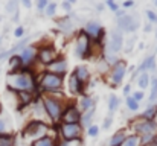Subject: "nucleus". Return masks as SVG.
<instances>
[{"mask_svg":"<svg viewBox=\"0 0 157 146\" xmlns=\"http://www.w3.org/2000/svg\"><path fill=\"white\" fill-rule=\"evenodd\" d=\"M127 73H128V62L125 59H119L110 67V70L105 76V81L108 82V85L113 90H116L124 84V79H125Z\"/></svg>","mask_w":157,"mask_h":146,"instance_id":"obj_6","label":"nucleus"},{"mask_svg":"<svg viewBox=\"0 0 157 146\" xmlns=\"http://www.w3.org/2000/svg\"><path fill=\"white\" fill-rule=\"evenodd\" d=\"M131 97L136 100V102H144L145 100V92H142V90H134V92H131Z\"/></svg>","mask_w":157,"mask_h":146,"instance_id":"obj_37","label":"nucleus"},{"mask_svg":"<svg viewBox=\"0 0 157 146\" xmlns=\"http://www.w3.org/2000/svg\"><path fill=\"white\" fill-rule=\"evenodd\" d=\"M110 67H111V66L105 61L102 56H99V58H98V61H96V64H95V70H96V73H98L99 76H107V73H108Z\"/></svg>","mask_w":157,"mask_h":146,"instance_id":"obj_26","label":"nucleus"},{"mask_svg":"<svg viewBox=\"0 0 157 146\" xmlns=\"http://www.w3.org/2000/svg\"><path fill=\"white\" fill-rule=\"evenodd\" d=\"M75 21L72 20L70 15H64L61 18L56 20V28L59 29V32H63L64 35H73L75 37Z\"/></svg>","mask_w":157,"mask_h":146,"instance_id":"obj_17","label":"nucleus"},{"mask_svg":"<svg viewBox=\"0 0 157 146\" xmlns=\"http://www.w3.org/2000/svg\"><path fill=\"white\" fill-rule=\"evenodd\" d=\"M130 134V131L127 128H122V129H117L116 133H113L107 142V146H121L122 142L125 140V137Z\"/></svg>","mask_w":157,"mask_h":146,"instance_id":"obj_20","label":"nucleus"},{"mask_svg":"<svg viewBox=\"0 0 157 146\" xmlns=\"http://www.w3.org/2000/svg\"><path fill=\"white\" fill-rule=\"evenodd\" d=\"M46 72L66 78V76L69 75V62H67V58H66L64 55H59L55 61H52V62L46 67Z\"/></svg>","mask_w":157,"mask_h":146,"instance_id":"obj_15","label":"nucleus"},{"mask_svg":"<svg viewBox=\"0 0 157 146\" xmlns=\"http://www.w3.org/2000/svg\"><path fill=\"white\" fill-rule=\"evenodd\" d=\"M156 40H157V31H156Z\"/></svg>","mask_w":157,"mask_h":146,"instance_id":"obj_53","label":"nucleus"},{"mask_svg":"<svg viewBox=\"0 0 157 146\" xmlns=\"http://www.w3.org/2000/svg\"><path fill=\"white\" fill-rule=\"evenodd\" d=\"M121 108V97L114 93H111L110 96L107 97V110H108V116L113 117V114Z\"/></svg>","mask_w":157,"mask_h":146,"instance_id":"obj_22","label":"nucleus"},{"mask_svg":"<svg viewBox=\"0 0 157 146\" xmlns=\"http://www.w3.org/2000/svg\"><path fill=\"white\" fill-rule=\"evenodd\" d=\"M154 122L157 123V111H156V117H154Z\"/></svg>","mask_w":157,"mask_h":146,"instance_id":"obj_52","label":"nucleus"},{"mask_svg":"<svg viewBox=\"0 0 157 146\" xmlns=\"http://www.w3.org/2000/svg\"><path fill=\"white\" fill-rule=\"evenodd\" d=\"M140 28V18L137 14H127L122 18H117L116 29L122 34H134Z\"/></svg>","mask_w":157,"mask_h":146,"instance_id":"obj_11","label":"nucleus"},{"mask_svg":"<svg viewBox=\"0 0 157 146\" xmlns=\"http://www.w3.org/2000/svg\"><path fill=\"white\" fill-rule=\"evenodd\" d=\"M64 90H67L69 96H73V97H79V96H82V95H87V85L81 84L73 73H69L66 76Z\"/></svg>","mask_w":157,"mask_h":146,"instance_id":"obj_12","label":"nucleus"},{"mask_svg":"<svg viewBox=\"0 0 157 146\" xmlns=\"http://www.w3.org/2000/svg\"><path fill=\"white\" fill-rule=\"evenodd\" d=\"M20 61H21V67H28V69H34V66L37 64V46L35 44H29L25 49H21L18 53Z\"/></svg>","mask_w":157,"mask_h":146,"instance_id":"obj_14","label":"nucleus"},{"mask_svg":"<svg viewBox=\"0 0 157 146\" xmlns=\"http://www.w3.org/2000/svg\"><path fill=\"white\" fill-rule=\"evenodd\" d=\"M125 107H127V110H128L130 113H137V111L140 110V103L136 102V100L131 97V95L125 97Z\"/></svg>","mask_w":157,"mask_h":146,"instance_id":"obj_29","label":"nucleus"},{"mask_svg":"<svg viewBox=\"0 0 157 146\" xmlns=\"http://www.w3.org/2000/svg\"><path fill=\"white\" fill-rule=\"evenodd\" d=\"M153 28H154V26H153L151 23H147V24L144 26V32H145V34H150V32L153 31Z\"/></svg>","mask_w":157,"mask_h":146,"instance_id":"obj_45","label":"nucleus"},{"mask_svg":"<svg viewBox=\"0 0 157 146\" xmlns=\"http://www.w3.org/2000/svg\"><path fill=\"white\" fill-rule=\"evenodd\" d=\"M95 116H96V108H92V110H87L84 113H81V120H79V125L82 126V129L86 131L89 126H92L95 123Z\"/></svg>","mask_w":157,"mask_h":146,"instance_id":"obj_21","label":"nucleus"},{"mask_svg":"<svg viewBox=\"0 0 157 146\" xmlns=\"http://www.w3.org/2000/svg\"><path fill=\"white\" fill-rule=\"evenodd\" d=\"M153 5H154V6L157 8V0H154V2H153Z\"/></svg>","mask_w":157,"mask_h":146,"instance_id":"obj_51","label":"nucleus"},{"mask_svg":"<svg viewBox=\"0 0 157 146\" xmlns=\"http://www.w3.org/2000/svg\"><path fill=\"white\" fill-rule=\"evenodd\" d=\"M156 53H157V47H156Z\"/></svg>","mask_w":157,"mask_h":146,"instance_id":"obj_54","label":"nucleus"},{"mask_svg":"<svg viewBox=\"0 0 157 146\" xmlns=\"http://www.w3.org/2000/svg\"><path fill=\"white\" fill-rule=\"evenodd\" d=\"M17 102H18V108H26L31 107L35 100V97L38 96V93H29V92H21V93H15Z\"/></svg>","mask_w":157,"mask_h":146,"instance_id":"obj_19","label":"nucleus"},{"mask_svg":"<svg viewBox=\"0 0 157 146\" xmlns=\"http://www.w3.org/2000/svg\"><path fill=\"white\" fill-rule=\"evenodd\" d=\"M56 11H58V3H55V2H49V5L46 6V9H44V15L46 17H55L56 15Z\"/></svg>","mask_w":157,"mask_h":146,"instance_id":"obj_33","label":"nucleus"},{"mask_svg":"<svg viewBox=\"0 0 157 146\" xmlns=\"http://www.w3.org/2000/svg\"><path fill=\"white\" fill-rule=\"evenodd\" d=\"M40 100L43 103V108H44L49 123L58 125L61 120L63 111H64L67 102L70 100V97H67L64 92H61V93H55V95H40Z\"/></svg>","mask_w":157,"mask_h":146,"instance_id":"obj_1","label":"nucleus"},{"mask_svg":"<svg viewBox=\"0 0 157 146\" xmlns=\"http://www.w3.org/2000/svg\"><path fill=\"white\" fill-rule=\"evenodd\" d=\"M122 95H124V97H127V96L131 95V84H130V82L125 84V85L122 87Z\"/></svg>","mask_w":157,"mask_h":146,"instance_id":"obj_44","label":"nucleus"},{"mask_svg":"<svg viewBox=\"0 0 157 146\" xmlns=\"http://www.w3.org/2000/svg\"><path fill=\"white\" fill-rule=\"evenodd\" d=\"M56 142H58V136H56V133L52 131L49 136H46V137L31 143L29 146H56Z\"/></svg>","mask_w":157,"mask_h":146,"instance_id":"obj_24","label":"nucleus"},{"mask_svg":"<svg viewBox=\"0 0 157 146\" xmlns=\"http://www.w3.org/2000/svg\"><path fill=\"white\" fill-rule=\"evenodd\" d=\"M51 133H52V129H51V123L49 122L31 119L25 125V128L21 131V137L31 145V143H34V142H37V140L49 136Z\"/></svg>","mask_w":157,"mask_h":146,"instance_id":"obj_4","label":"nucleus"},{"mask_svg":"<svg viewBox=\"0 0 157 146\" xmlns=\"http://www.w3.org/2000/svg\"><path fill=\"white\" fill-rule=\"evenodd\" d=\"M73 55L75 58L81 61H86L95 56V44L82 29H79L73 37Z\"/></svg>","mask_w":157,"mask_h":146,"instance_id":"obj_5","label":"nucleus"},{"mask_svg":"<svg viewBox=\"0 0 157 146\" xmlns=\"http://www.w3.org/2000/svg\"><path fill=\"white\" fill-rule=\"evenodd\" d=\"M81 29L89 35V38H90L95 44L104 46L105 40H107V31H105L104 26L101 24V21H99V20H95V18L87 20Z\"/></svg>","mask_w":157,"mask_h":146,"instance_id":"obj_8","label":"nucleus"},{"mask_svg":"<svg viewBox=\"0 0 157 146\" xmlns=\"http://www.w3.org/2000/svg\"><path fill=\"white\" fill-rule=\"evenodd\" d=\"M79 120H81V111L76 105V100L70 99L63 111L59 123H79Z\"/></svg>","mask_w":157,"mask_h":146,"instance_id":"obj_13","label":"nucleus"},{"mask_svg":"<svg viewBox=\"0 0 157 146\" xmlns=\"http://www.w3.org/2000/svg\"><path fill=\"white\" fill-rule=\"evenodd\" d=\"M136 6V2L134 0H125V2H122V9L125 11V9H130V8H134Z\"/></svg>","mask_w":157,"mask_h":146,"instance_id":"obj_43","label":"nucleus"},{"mask_svg":"<svg viewBox=\"0 0 157 146\" xmlns=\"http://www.w3.org/2000/svg\"><path fill=\"white\" fill-rule=\"evenodd\" d=\"M6 11H8L9 15H14V20H17V17H18V3L14 2V0L8 2L6 3Z\"/></svg>","mask_w":157,"mask_h":146,"instance_id":"obj_31","label":"nucleus"},{"mask_svg":"<svg viewBox=\"0 0 157 146\" xmlns=\"http://www.w3.org/2000/svg\"><path fill=\"white\" fill-rule=\"evenodd\" d=\"M35 46H37V64L41 66L44 70L52 61H55L61 55L59 50L52 43H43V44H35Z\"/></svg>","mask_w":157,"mask_h":146,"instance_id":"obj_9","label":"nucleus"},{"mask_svg":"<svg viewBox=\"0 0 157 146\" xmlns=\"http://www.w3.org/2000/svg\"><path fill=\"white\" fill-rule=\"evenodd\" d=\"M76 105L79 108L81 113L87 111V110H92V108H96V97H93L92 95H82L76 99Z\"/></svg>","mask_w":157,"mask_h":146,"instance_id":"obj_18","label":"nucleus"},{"mask_svg":"<svg viewBox=\"0 0 157 146\" xmlns=\"http://www.w3.org/2000/svg\"><path fill=\"white\" fill-rule=\"evenodd\" d=\"M114 15H116V18H122L124 15H127V12H125V11H124V9L121 8V9H119L117 12H114Z\"/></svg>","mask_w":157,"mask_h":146,"instance_id":"obj_47","label":"nucleus"},{"mask_svg":"<svg viewBox=\"0 0 157 146\" xmlns=\"http://www.w3.org/2000/svg\"><path fill=\"white\" fill-rule=\"evenodd\" d=\"M21 5H23L26 9H31V8H32V2H31V0H21Z\"/></svg>","mask_w":157,"mask_h":146,"instance_id":"obj_46","label":"nucleus"},{"mask_svg":"<svg viewBox=\"0 0 157 146\" xmlns=\"http://www.w3.org/2000/svg\"><path fill=\"white\" fill-rule=\"evenodd\" d=\"M130 133L139 137L147 136V134H157V123L154 120H145V119L136 117L130 120Z\"/></svg>","mask_w":157,"mask_h":146,"instance_id":"obj_10","label":"nucleus"},{"mask_svg":"<svg viewBox=\"0 0 157 146\" xmlns=\"http://www.w3.org/2000/svg\"><path fill=\"white\" fill-rule=\"evenodd\" d=\"M2 113H3V107H2V102H0V116H2Z\"/></svg>","mask_w":157,"mask_h":146,"instance_id":"obj_49","label":"nucleus"},{"mask_svg":"<svg viewBox=\"0 0 157 146\" xmlns=\"http://www.w3.org/2000/svg\"><path fill=\"white\" fill-rule=\"evenodd\" d=\"M136 82H137V90H142V92H145L147 88H150V84H151V75H150L148 72H145V73H140V75L137 76Z\"/></svg>","mask_w":157,"mask_h":146,"instance_id":"obj_25","label":"nucleus"},{"mask_svg":"<svg viewBox=\"0 0 157 146\" xmlns=\"http://www.w3.org/2000/svg\"><path fill=\"white\" fill-rule=\"evenodd\" d=\"M121 146H140V139H139V136L130 133V134L125 137V140L122 142Z\"/></svg>","mask_w":157,"mask_h":146,"instance_id":"obj_30","label":"nucleus"},{"mask_svg":"<svg viewBox=\"0 0 157 146\" xmlns=\"http://www.w3.org/2000/svg\"><path fill=\"white\" fill-rule=\"evenodd\" d=\"M156 111H157V105H147L144 108V111L140 113V119H145V120H154L156 117Z\"/></svg>","mask_w":157,"mask_h":146,"instance_id":"obj_28","label":"nucleus"},{"mask_svg":"<svg viewBox=\"0 0 157 146\" xmlns=\"http://www.w3.org/2000/svg\"><path fill=\"white\" fill-rule=\"evenodd\" d=\"M96 11L102 12L104 11V3H96Z\"/></svg>","mask_w":157,"mask_h":146,"instance_id":"obj_48","label":"nucleus"},{"mask_svg":"<svg viewBox=\"0 0 157 146\" xmlns=\"http://www.w3.org/2000/svg\"><path fill=\"white\" fill-rule=\"evenodd\" d=\"M6 87L12 93H21V92L38 93V90H37V76L34 73L21 72V70L6 75Z\"/></svg>","mask_w":157,"mask_h":146,"instance_id":"obj_2","label":"nucleus"},{"mask_svg":"<svg viewBox=\"0 0 157 146\" xmlns=\"http://www.w3.org/2000/svg\"><path fill=\"white\" fill-rule=\"evenodd\" d=\"M136 37H131V38H128V40H125V43H124V52L125 53H130L133 47H134V43H136Z\"/></svg>","mask_w":157,"mask_h":146,"instance_id":"obj_35","label":"nucleus"},{"mask_svg":"<svg viewBox=\"0 0 157 146\" xmlns=\"http://www.w3.org/2000/svg\"><path fill=\"white\" fill-rule=\"evenodd\" d=\"M64 82L66 78L53 75L49 72H41L37 76V90L38 95H55L64 92Z\"/></svg>","mask_w":157,"mask_h":146,"instance_id":"obj_3","label":"nucleus"},{"mask_svg":"<svg viewBox=\"0 0 157 146\" xmlns=\"http://www.w3.org/2000/svg\"><path fill=\"white\" fill-rule=\"evenodd\" d=\"M14 37H15L17 40H21V38L25 37V28H23L21 24H18V26L14 29Z\"/></svg>","mask_w":157,"mask_h":146,"instance_id":"obj_40","label":"nucleus"},{"mask_svg":"<svg viewBox=\"0 0 157 146\" xmlns=\"http://www.w3.org/2000/svg\"><path fill=\"white\" fill-rule=\"evenodd\" d=\"M59 6H61V9L66 12V15L72 14V3H70L69 0H64V2H61V3H59Z\"/></svg>","mask_w":157,"mask_h":146,"instance_id":"obj_39","label":"nucleus"},{"mask_svg":"<svg viewBox=\"0 0 157 146\" xmlns=\"http://www.w3.org/2000/svg\"><path fill=\"white\" fill-rule=\"evenodd\" d=\"M0 41H2V37H0Z\"/></svg>","mask_w":157,"mask_h":146,"instance_id":"obj_55","label":"nucleus"},{"mask_svg":"<svg viewBox=\"0 0 157 146\" xmlns=\"http://www.w3.org/2000/svg\"><path fill=\"white\" fill-rule=\"evenodd\" d=\"M72 73H73V75L76 76V79H78L81 84H84V85H89L90 81H92V76H93V73H92V70H90V67H89L87 64H78V66L73 69Z\"/></svg>","mask_w":157,"mask_h":146,"instance_id":"obj_16","label":"nucleus"},{"mask_svg":"<svg viewBox=\"0 0 157 146\" xmlns=\"http://www.w3.org/2000/svg\"><path fill=\"white\" fill-rule=\"evenodd\" d=\"M104 6H107V8H108L111 12H117V11L121 9V8H119V5H117L114 0H105V2H104Z\"/></svg>","mask_w":157,"mask_h":146,"instance_id":"obj_38","label":"nucleus"},{"mask_svg":"<svg viewBox=\"0 0 157 146\" xmlns=\"http://www.w3.org/2000/svg\"><path fill=\"white\" fill-rule=\"evenodd\" d=\"M48 5H49V0H37V3H35V6H37V9L40 12H44Z\"/></svg>","mask_w":157,"mask_h":146,"instance_id":"obj_41","label":"nucleus"},{"mask_svg":"<svg viewBox=\"0 0 157 146\" xmlns=\"http://www.w3.org/2000/svg\"><path fill=\"white\" fill-rule=\"evenodd\" d=\"M82 126L79 123H58L56 125V136L59 140H64L67 143L82 142Z\"/></svg>","mask_w":157,"mask_h":146,"instance_id":"obj_7","label":"nucleus"},{"mask_svg":"<svg viewBox=\"0 0 157 146\" xmlns=\"http://www.w3.org/2000/svg\"><path fill=\"white\" fill-rule=\"evenodd\" d=\"M99 131H101V126L96 125V123H93L92 126H89V128L86 129V136L90 137V139H96V137L99 136Z\"/></svg>","mask_w":157,"mask_h":146,"instance_id":"obj_32","label":"nucleus"},{"mask_svg":"<svg viewBox=\"0 0 157 146\" xmlns=\"http://www.w3.org/2000/svg\"><path fill=\"white\" fill-rule=\"evenodd\" d=\"M153 146H157V136H156V140H154V145Z\"/></svg>","mask_w":157,"mask_h":146,"instance_id":"obj_50","label":"nucleus"},{"mask_svg":"<svg viewBox=\"0 0 157 146\" xmlns=\"http://www.w3.org/2000/svg\"><path fill=\"white\" fill-rule=\"evenodd\" d=\"M147 105H157V72L151 75V84H150V96L147 99Z\"/></svg>","mask_w":157,"mask_h":146,"instance_id":"obj_23","label":"nucleus"},{"mask_svg":"<svg viewBox=\"0 0 157 146\" xmlns=\"http://www.w3.org/2000/svg\"><path fill=\"white\" fill-rule=\"evenodd\" d=\"M145 15H147V18H148V23H151L153 26L157 24V12H154L153 9H147V11H145Z\"/></svg>","mask_w":157,"mask_h":146,"instance_id":"obj_36","label":"nucleus"},{"mask_svg":"<svg viewBox=\"0 0 157 146\" xmlns=\"http://www.w3.org/2000/svg\"><path fill=\"white\" fill-rule=\"evenodd\" d=\"M111 125H113V117L107 116V117L104 119V122H102V126H101V128L107 131V129H110V128H111Z\"/></svg>","mask_w":157,"mask_h":146,"instance_id":"obj_42","label":"nucleus"},{"mask_svg":"<svg viewBox=\"0 0 157 146\" xmlns=\"http://www.w3.org/2000/svg\"><path fill=\"white\" fill-rule=\"evenodd\" d=\"M8 66H9V72L8 73H14V72H20L21 70V61H20V56L15 53V55H11L8 58Z\"/></svg>","mask_w":157,"mask_h":146,"instance_id":"obj_27","label":"nucleus"},{"mask_svg":"<svg viewBox=\"0 0 157 146\" xmlns=\"http://www.w3.org/2000/svg\"><path fill=\"white\" fill-rule=\"evenodd\" d=\"M2 134H11V125L6 117L0 116V136Z\"/></svg>","mask_w":157,"mask_h":146,"instance_id":"obj_34","label":"nucleus"}]
</instances>
